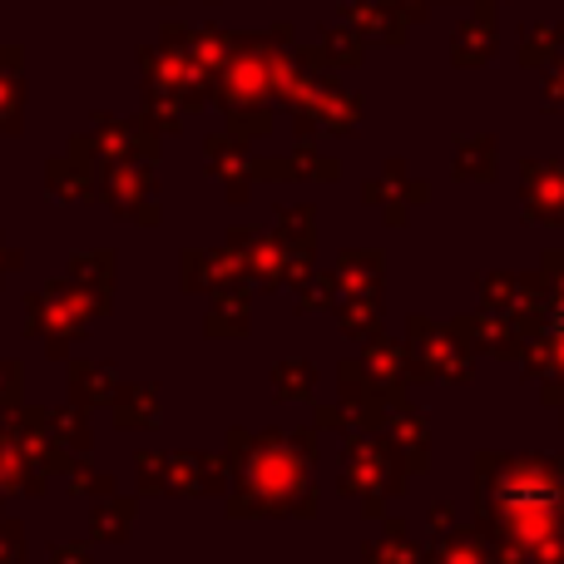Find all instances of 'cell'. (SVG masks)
Masks as SVG:
<instances>
[{
	"label": "cell",
	"instance_id": "obj_1",
	"mask_svg": "<svg viewBox=\"0 0 564 564\" xmlns=\"http://www.w3.org/2000/svg\"><path fill=\"white\" fill-rule=\"evenodd\" d=\"M550 337H555V357L564 361V297H560V307H555V322H550Z\"/></svg>",
	"mask_w": 564,
	"mask_h": 564
}]
</instances>
